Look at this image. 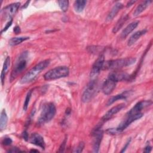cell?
Returning <instances> with one entry per match:
<instances>
[{
    "label": "cell",
    "mask_w": 153,
    "mask_h": 153,
    "mask_svg": "<svg viewBox=\"0 0 153 153\" xmlns=\"http://www.w3.org/2000/svg\"><path fill=\"white\" fill-rule=\"evenodd\" d=\"M50 60H44L40 62L30 69L21 79L22 84H27L33 81L42 71L45 69L50 64Z\"/></svg>",
    "instance_id": "obj_1"
},
{
    "label": "cell",
    "mask_w": 153,
    "mask_h": 153,
    "mask_svg": "<svg viewBox=\"0 0 153 153\" xmlns=\"http://www.w3.org/2000/svg\"><path fill=\"white\" fill-rule=\"evenodd\" d=\"M19 151H20L17 148H13L9 150L8 152H19Z\"/></svg>",
    "instance_id": "obj_33"
},
{
    "label": "cell",
    "mask_w": 153,
    "mask_h": 153,
    "mask_svg": "<svg viewBox=\"0 0 153 153\" xmlns=\"http://www.w3.org/2000/svg\"><path fill=\"white\" fill-rule=\"evenodd\" d=\"M30 152H38V151L37 150H35V149H31Z\"/></svg>",
    "instance_id": "obj_36"
},
{
    "label": "cell",
    "mask_w": 153,
    "mask_h": 153,
    "mask_svg": "<svg viewBox=\"0 0 153 153\" xmlns=\"http://www.w3.org/2000/svg\"><path fill=\"white\" fill-rule=\"evenodd\" d=\"M29 141L32 144L40 147L41 149H44L45 144L43 137L38 133H33L31 134L29 138Z\"/></svg>",
    "instance_id": "obj_11"
},
{
    "label": "cell",
    "mask_w": 153,
    "mask_h": 153,
    "mask_svg": "<svg viewBox=\"0 0 153 153\" xmlns=\"http://www.w3.org/2000/svg\"><path fill=\"white\" fill-rule=\"evenodd\" d=\"M104 62V55L100 54L92 66V68L90 72V77L92 78V79H96V77L100 73V71L102 70Z\"/></svg>",
    "instance_id": "obj_8"
},
{
    "label": "cell",
    "mask_w": 153,
    "mask_h": 153,
    "mask_svg": "<svg viewBox=\"0 0 153 153\" xmlns=\"http://www.w3.org/2000/svg\"><path fill=\"white\" fill-rule=\"evenodd\" d=\"M22 136H23V137L24 138V139L26 140H27V139H28V134H27V133L26 131H25L23 133Z\"/></svg>",
    "instance_id": "obj_32"
},
{
    "label": "cell",
    "mask_w": 153,
    "mask_h": 153,
    "mask_svg": "<svg viewBox=\"0 0 153 153\" xmlns=\"http://www.w3.org/2000/svg\"><path fill=\"white\" fill-rule=\"evenodd\" d=\"M139 23V22L138 20H136L134 22H132L129 25H128L122 31L121 33V38H126L132 31H133L136 27L138 26Z\"/></svg>",
    "instance_id": "obj_13"
},
{
    "label": "cell",
    "mask_w": 153,
    "mask_h": 153,
    "mask_svg": "<svg viewBox=\"0 0 153 153\" xmlns=\"http://www.w3.org/2000/svg\"><path fill=\"white\" fill-rule=\"evenodd\" d=\"M151 149H152V147H151V146L147 145V146L145 148L144 152H151Z\"/></svg>",
    "instance_id": "obj_31"
},
{
    "label": "cell",
    "mask_w": 153,
    "mask_h": 153,
    "mask_svg": "<svg viewBox=\"0 0 153 153\" xmlns=\"http://www.w3.org/2000/svg\"><path fill=\"white\" fill-rule=\"evenodd\" d=\"M66 141H67V139L66 138H65V139L63 140V141L62 142L59 148V150L57 151L58 152H62L64 151L65 149V146H66Z\"/></svg>",
    "instance_id": "obj_26"
},
{
    "label": "cell",
    "mask_w": 153,
    "mask_h": 153,
    "mask_svg": "<svg viewBox=\"0 0 153 153\" xmlns=\"http://www.w3.org/2000/svg\"><path fill=\"white\" fill-rule=\"evenodd\" d=\"M136 2V1H128V2H127V7H130V6H131L133 4H134L135 2Z\"/></svg>",
    "instance_id": "obj_34"
},
{
    "label": "cell",
    "mask_w": 153,
    "mask_h": 153,
    "mask_svg": "<svg viewBox=\"0 0 153 153\" xmlns=\"http://www.w3.org/2000/svg\"><path fill=\"white\" fill-rule=\"evenodd\" d=\"M30 3V1H26V3L24 4V5L22 7V8H26L27 6H28V5H29V4Z\"/></svg>",
    "instance_id": "obj_35"
},
{
    "label": "cell",
    "mask_w": 153,
    "mask_h": 153,
    "mask_svg": "<svg viewBox=\"0 0 153 153\" xmlns=\"http://www.w3.org/2000/svg\"><path fill=\"white\" fill-rule=\"evenodd\" d=\"M57 3L62 11L66 12L68 10L69 7L68 1H58Z\"/></svg>",
    "instance_id": "obj_23"
},
{
    "label": "cell",
    "mask_w": 153,
    "mask_h": 153,
    "mask_svg": "<svg viewBox=\"0 0 153 153\" xmlns=\"http://www.w3.org/2000/svg\"><path fill=\"white\" fill-rule=\"evenodd\" d=\"M10 63H11L10 57H7L6 59H5V61H4V63L3 65V67H2V72H1V75L2 85L4 84L5 76L6 74H7V72L8 71V69H9V68L10 66Z\"/></svg>",
    "instance_id": "obj_17"
},
{
    "label": "cell",
    "mask_w": 153,
    "mask_h": 153,
    "mask_svg": "<svg viewBox=\"0 0 153 153\" xmlns=\"http://www.w3.org/2000/svg\"><path fill=\"white\" fill-rule=\"evenodd\" d=\"M11 143H12V140L10 137H5L2 141V143L5 146L10 145L11 144Z\"/></svg>",
    "instance_id": "obj_27"
},
{
    "label": "cell",
    "mask_w": 153,
    "mask_h": 153,
    "mask_svg": "<svg viewBox=\"0 0 153 153\" xmlns=\"http://www.w3.org/2000/svg\"><path fill=\"white\" fill-rule=\"evenodd\" d=\"M13 30H14V33L16 34H18V33H19L20 32V27L19 26H16L14 27Z\"/></svg>",
    "instance_id": "obj_30"
},
{
    "label": "cell",
    "mask_w": 153,
    "mask_h": 153,
    "mask_svg": "<svg viewBox=\"0 0 153 153\" xmlns=\"http://www.w3.org/2000/svg\"><path fill=\"white\" fill-rule=\"evenodd\" d=\"M98 82L96 79H92L86 86L81 96V100L84 103L90 102L98 90Z\"/></svg>",
    "instance_id": "obj_5"
},
{
    "label": "cell",
    "mask_w": 153,
    "mask_h": 153,
    "mask_svg": "<svg viewBox=\"0 0 153 153\" xmlns=\"http://www.w3.org/2000/svg\"><path fill=\"white\" fill-rule=\"evenodd\" d=\"M128 15H126V16L121 17L118 20V22H117L115 25L114 26V27L112 29L113 33H117L123 27V26L126 23V22L128 20Z\"/></svg>",
    "instance_id": "obj_19"
},
{
    "label": "cell",
    "mask_w": 153,
    "mask_h": 153,
    "mask_svg": "<svg viewBox=\"0 0 153 153\" xmlns=\"http://www.w3.org/2000/svg\"><path fill=\"white\" fill-rule=\"evenodd\" d=\"M84 148V142H80L79 143V145H78V146L76 148H75V149L74 150L73 152H81L82 151Z\"/></svg>",
    "instance_id": "obj_25"
},
{
    "label": "cell",
    "mask_w": 153,
    "mask_h": 153,
    "mask_svg": "<svg viewBox=\"0 0 153 153\" xmlns=\"http://www.w3.org/2000/svg\"><path fill=\"white\" fill-rule=\"evenodd\" d=\"M69 69L68 66H60L49 70L44 75L45 80L50 81L64 78L68 76Z\"/></svg>",
    "instance_id": "obj_4"
},
{
    "label": "cell",
    "mask_w": 153,
    "mask_h": 153,
    "mask_svg": "<svg viewBox=\"0 0 153 153\" xmlns=\"http://www.w3.org/2000/svg\"><path fill=\"white\" fill-rule=\"evenodd\" d=\"M12 22H13V20H12V19L10 20H9V21L8 22V23L6 24V26H5L4 27V29L1 30V33H2L3 32H5V31L9 28V27L11 26Z\"/></svg>",
    "instance_id": "obj_28"
},
{
    "label": "cell",
    "mask_w": 153,
    "mask_h": 153,
    "mask_svg": "<svg viewBox=\"0 0 153 153\" xmlns=\"http://www.w3.org/2000/svg\"><path fill=\"white\" fill-rule=\"evenodd\" d=\"M87 1L83 0H78L75 1L74 4V8L76 12L81 13L83 11L85 6L86 5Z\"/></svg>",
    "instance_id": "obj_20"
},
{
    "label": "cell",
    "mask_w": 153,
    "mask_h": 153,
    "mask_svg": "<svg viewBox=\"0 0 153 153\" xmlns=\"http://www.w3.org/2000/svg\"><path fill=\"white\" fill-rule=\"evenodd\" d=\"M123 7V4L121 2H117L116 3L114 7L112 8L111 11L108 14L107 17H106V20L107 21H111L112 20L117 14V13L122 9Z\"/></svg>",
    "instance_id": "obj_15"
},
{
    "label": "cell",
    "mask_w": 153,
    "mask_h": 153,
    "mask_svg": "<svg viewBox=\"0 0 153 153\" xmlns=\"http://www.w3.org/2000/svg\"><path fill=\"white\" fill-rule=\"evenodd\" d=\"M8 122V117L5 109H2L0 117V129L1 130H3L7 126Z\"/></svg>",
    "instance_id": "obj_21"
},
{
    "label": "cell",
    "mask_w": 153,
    "mask_h": 153,
    "mask_svg": "<svg viewBox=\"0 0 153 153\" xmlns=\"http://www.w3.org/2000/svg\"><path fill=\"white\" fill-rule=\"evenodd\" d=\"M136 59L133 57H126V58L105 61L102 70L120 69L122 68L134 64L136 62Z\"/></svg>",
    "instance_id": "obj_2"
},
{
    "label": "cell",
    "mask_w": 153,
    "mask_h": 153,
    "mask_svg": "<svg viewBox=\"0 0 153 153\" xmlns=\"http://www.w3.org/2000/svg\"><path fill=\"white\" fill-rule=\"evenodd\" d=\"M146 32H147L146 29H143V30H139V31L134 32L128 39V42H127V45L128 46H130V45L134 44L142 35L145 34L146 33Z\"/></svg>",
    "instance_id": "obj_16"
},
{
    "label": "cell",
    "mask_w": 153,
    "mask_h": 153,
    "mask_svg": "<svg viewBox=\"0 0 153 153\" xmlns=\"http://www.w3.org/2000/svg\"><path fill=\"white\" fill-rule=\"evenodd\" d=\"M117 82L115 81V79L109 75L107 79L103 83L102 87L103 93L106 95L110 94L114 90Z\"/></svg>",
    "instance_id": "obj_10"
},
{
    "label": "cell",
    "mask_w": 153,
    "mask_h": 153,
    "mask_svg": "<svg viewBox=\"0 0 153 153\" xmlns=\"http://www.w3.org/2000/svg\"><path fill=\"white\" fill-rule=\"evenodd\" d=\"M20 5V2H14L5 7L2 10L1 13L2 17L5 19H11L12 17L16 13Z\"/></svg>",
    "instance_id": "obj_7"
},
{
    "label": "cell",
    "mask_w": 153,
    "mask_h": 153,
    "mask_svg": "<svg viewBox=\"0 0 153 153\" xmlns=\"http://www.w3.org/2000/svg\"><path fill=\"white\" fill-rule=\"evenodd\" d=\"M32 93V91L29 90L27 92V94H26V98H25V102H24V104H23V110L25 111L27 109L28 105H29L30 99V97H31Z\"/></svg>",
    "instance_id": "obj_24"
},
{
    "label": "cell",
    "mask_w": 153,
    "mask_h": 153,
    "mask_svg": "<svg viewBox=\"0 0 153 153\" xmlns=\"http://www.w3.org/2000/svg\"><path fill=\"white\" fill-rule=\"evenodd\" d=\"M93 152H98L100 145V143L103 137V130L100 127H97L93 132Z\"/></svg>",
    "instance_id": "obj_9"
},
{
    "label": "cell",
    "mask_w": 153,
    "mask_h": 153,
    "mask_svg": "<svg viewBox=\"0 0 153 153\" xmlns=\"http://www.w3.org/2000/svg\"><path fill=\"white\" fill-rule=\"evenodd\" d=\"M131 93V91H125L122 92L120 94H117L115 96H112L111 97L108 101L107 102V106H109L111 105H112L113 103H114L115 102H116L118 100H121V99H126L130 95Z\"/></svg>",
    "instance_id": "obj_14"
},
{
    "label": "cell",
    "mask_w": 153,
    "mask_h": 153,
    "mask_svg": "<svg viewBox=\"0 0 153 153\" xmlns=\"http://www.w3.org/2000/svg\"><path fill=\"white\" fill-rule=\"evenodd\" d=\"M151 2L152 1H145L142 2L141 4L137 6L134 11L133 12V15L134 16H139L140 13H142L143 11L145 10V9L150 5Z\"/></svg>",
    "instance_id": "obj_18"
},
{
    "label": "cell",
    "mask_w": 153,
    "mask_h": 153,
    "mask_svg": "<svg viewBox=\"0 0 153 153\" xmlns=\"http://www.w3.org/2000/svg\"><path fill=\"white\" fill-rule=\"evenodd\" d=\"M130 141H131V139H128V140H127V142H126V143L125 144L124 146L123 147V149H122V150L121 151V152H124L126 151V149H127V148L128 147V145L130 144Z\"/></svg>",
    "instance_id": "obj_29"
},
{
    "label": "cell",
    "mask_w": 153,
    "mask_h": 153,
    "mask_svg": "<svg viewBox=\"0 0 153 153\" xmlns=\"http://www.w3.org/2000/svg\"><path fill=\"white\" fill-rule=\"evenodd\" d=\"M56 112V108L53 103L48 102L45 103L42 106L40 116L38 118V124L42 125L50 121L55 116Z\"/></svg>",
    "instance_id": "obj_3"
},
{
    "label": "cell",
    "mask_w": 153,
    "mask_h": 153,
    "mask_svg": "<svg viewBox=\"0 0 153 153\" xmlns=\"http://www.w3.org/2000/svg\"><path fill=\"white\" fill-rule=\"evenodd\" d=\"M29 39V37L28 36H19V37L12 38L9 41V44L11 46H15L18 44H20L22 42L26 40H27Z\"/></svg>",
    "instance_id": "obj_22"
},
{
    "label": "cell",
    "mask_w": 153,
    "mask_h": 153,
    "mask_svg": "<svg viewBox=\"0 0 153 153\" xmlns=\"http://www.w3.org/2000/svg\"><path fill=\"white\" fill-rule=\"evenodd\" d=\"M27 52H23L20 55V57L19 58L18 61L16 63V65L11 72V76H10V81H11L14 80L17 76V75L20 73H21L26 68V63H27L26 58L27 57Z\"/></svg>",
    "instance_id": "obj_6"
},
{
    "label": "cell",
    "mask_w": 153,
    "mask_h": 153,
    "mask_svg": "<svg viewBox=\"0 0 153 153\" xmlns=\"http://www.w3.org/2000/svg\"><path fill=\"white\" fill-rule=\"evenodd\" d=\"M124 106L125 105L124 103H120L112 107L103 115V117H102V120L106 121L110 120L115 114L120 112Z\"/></svg>",
    "instance_id": "obj_12"
}]
</instances>
